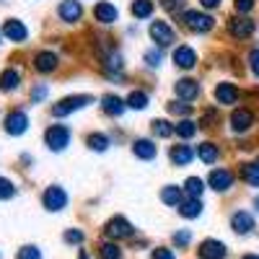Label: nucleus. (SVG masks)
I'll use <instances>...</instances> for the list:
<instances>
[{"label":"nucleus","instance_id":"obj_18","mask_svg":"<svg viewBox=\"0 0 259 259\" xmlns=\"http://www.w3.org/2000/svg\"><path fill=\"white\" fill-rule=\"evenodd\" d=\"M94 16H96L99 24H114V21L119 18V11H117V6L101 0V3H96V8H94Z\"/></svg>","mask_w":259,"mask_h":259},{"label":"nucleus","instance_id":"obj_11","mask_svg":"<svg viewBox=\"0 0 259 259\" xmlns=\"http://www.w3.org/2000/svg\"><path fill=\"white\" fill-rule=\"evenodd\" d=\"M174 94H177L182 101H192V99L200 96V83L192 80V78H179V80L174 83Z\"/></svg>","mask_w":259,"mask_h":259},{"label":"nucleus","instance_id":"obj_39","mask_svg":"<svg viewBox=\"0 0 259 259\" xmlns=\"http://www.w3.org/2000/svg\"><path fill=\"white\" fill-rule=\"evenodd\" d=\"M18 259H41L36 246H21L18 249Z\"/></svg>","mask_w":259,"mask_h":259},{"label":"nucleus","instance_id":"obj_42","mask_svg":"<svg viewBox=\"0 0 259 259\" xmlns=\"http://www.w3.org/2000/svg\"><path fill=\"white\" fill-rule=\"evenodd\" d=\"M45 96H47V85L45 83H36L34 89H31V104H39Z\"/></svg>","mask_w":259,"mask_h":259},{"label":"nucleus","instance_id":"obj_34","mask_svg":"<svg viewBox=\"0 0 259 259\" xmlns=\"http://www.w3.org/2000/svg\"><path fill=\"white\" fill-rule=\"evenodd\" d=\"M127 106H130V109H145V106H148V94L145 91H133V94H130L127 96Z\"/></svg>","mask_w":259,"mask_h":259},{"label":"nucleus","instance_id":"obj_14","mask_svg":"<svg viewBox=\"0 0 259 259\" xmlns=\"http://www.w3.org/2000/svg\"><path fill=\"white\" fill-rule=\"evenodd\" d=\"M57 65H60V60H57V55L50 52V50H41V52L34 55V68H36L39 73H52V70H57Z\"/></svg>","mask_w":259,"mask_h":259},{"label":"nucleus","instance_id":"obj_17","mask_svg":"<svg viewBox=\"0 0 259 259\" xmlns=\"http://www.w3.org/2000/svg\"><path fill=\"white\" fill-rule=\"evenodd\" d=\"M231 228L239 233V236H246V233H251V228H254V218L249 212H244V210H236L233 215H231Z\"/></svg>","mask_w":259,"mask_h":259},{"label":"nucleus","instance_id":"obj_6","mask_svg":"<svg viewBox=\"0 0 259 259\" xmlns=\"http://www.w3.org/2000/svg\"><path fill=\"white\" fill-rule=\"evenodd\" d=\"M254 29H256V24L246 16H231L228 18V34L233 39H249L254 34Z\"/></svg>","mask_w":259,"mask_h":259},{"label":"nucleus","instance_id":"obj_46","mask_svg":"<svg viewBox=\"0 0 259 259\" xmlns=\"http://www.w3.org/2000/svg\"><path fill=\"white\" fill-rule=\"evenodd\" d=\"M150 259H177V256H174V251H171V249H163V246H158V249H153Z\"/></svg>","mask_w":259,"mask_h":259},{"label":"nucleus","instance_id":"obj_21","mask_svg":"<svg viewBox=\"0 0 259 259\" xmlns=\"http://www.w3.org/2000/svg\"><path fill=\"white\" fill-rule=\"evenodd\" d=\"M101 109L109 114V117H119V114L127 109V101H122V99L114 96V94H106V96L101 99Z\"/></svg>","mask_w":259,"mask_h":259},{"label":"nucleus","instance_id":"obj_50","mask_svg":"<svg viewBox=\"0 0 259 259\" xmlns=\"http://www.w3.org/2000/svg\"><path fill=\"white\" fill-rule=\"evenodd\" d=\"M80 259H89V256H85V254H80Z\"/></svg>","mask_w":259,"mask_h":259},{"label":"nucleus","instance_id":"obj_25","mask_svg":"<svg viewBox=\"0 0 259 259\" xmlns=\"http://www.w3.org/2000/svg\"><path fill=\"white\" fill-rule=\"evenodd\" d=\"M18 83H21V75H18V70H3L0 73V91L3 94H8V91H16L18 89Z\"/></svg>","mask_w":259,"mask_h":259},{"label":"nucleus","instance_id":"obj_35","mask_svg":"<svg viewBox=\"0 0 259 259\" xmlns=\"http://www.w3.org/2000/svg\"><path fill=\"white\" fill-rule=\"evenodd\" d=\"M99 256H101V259H122V249H119L117 244H101Z\"/></svg>","mask_w":259,"mask_h":259},{"label":"nucleus","instance_id":"obj_44","mask_svg":"<svg viewBox=\"0 0 259 259\" xmlns=\"http://www.w3.org/2000/svg\"><path fill=\"white\" fill-rule=\"evenodd\" d=\"M62 239H65V244H80L83 241V233L80 231H65Z\"/></svg>","mask_w":259,"mask_h":259},{"label":"nucleus","instance_id":"obj_32","mask_svg":"<svg viewBox=\"0 0 259 259\" xmlns=\"http://www.w3.org/2000/svg\"><path fill=\"white\" fill-rule=\"evenodd\" d=\"M85 143H89V148L96 150V153H104V150L109 148V138H106L104 133H91Z\"/></svg>","mask_w":259,"mask_h":259},{"label":"nucleus","instance_id":"obj_5","mask_svg":"<svg viewBox=\"0 0 259 259\" xmlns=\"http://www.w3.org/2000/svg\"><path fill=\"white\" fill-rule=\"evenodd\" d=\"M41 205H45L50 212H60L65 205H68V192H65L62 187H47L45 194H41Z\"/></svg>","mask_w":259,"mask_h":259},{"label":"nucleus","instance_id":"obj_36","mask_svg":"<svg viewBox=\"0 0 259 259\" xmlns=\"http://www.w3.org/2000/svg\"><path fill=\"white\" fill-rule=\"evenodd\" d=\"M168 112L177 114V117H187V114H192V106L184 104V101H171L168 104Z\"/></svg>","mask_w":259,"mask_h":259},{"label":"nucleus","instance_id":"obj_22","mask_svg":"<svg viewBox=\"0 0 259 259\" xmlns=\"http://www.w3.org/2000/svg\"><path fill=\"white\" fill-rule=\"evenodd\" d=\"M168 158H171V163H177V166H187L194 158V148L192 145H174L168 150Z\"/></svg>","mask_w":259,"mask_h":259},{"label":"nucleus","instance_id":"obj_29","mask_svg":"<svg viewBox=\"0 0 259 259\" xmlns=\"http://www.w3.org/2000/svg\"><path fill=\"white\" fill-rule=\"evenodd\" d=\"M101 60H104V68H106V73H112V70H114L117 75L122 73V65H124V62H122V55H119V52H114V50H112V52L101 55Z\"/></svg>","mask_w":259,"mask_h":259},{"label":"nucleus","instance_id":"obj_19","mask_svg":"<svg viewBox=\"0 0 259 259\" xmlns=\"http://www.w3.org/2000/svg\"><path fill=\"white\" fill-rule=\"evenodd\" d=\"M133 153H135L138 158H143V161H150V158H156V156H158V145H156L153 140L140 138V140L133 143Z\"/></svg>","mask_w":259,"mask_h":259},{"label":"nucleus","instance_id":"obj_8","mask_svg":"<svg viewBox=\"0 0 259 259\" xmlns=\"http://www.w3.org/2000/svg\"><path fill=\"white\" fill-rule=\"evenodd\" d=\"M26 127H29V117H26V112L13 109V112L6 114V133H8V135H24V133H26Z\"/></svg>","mask_w":259,"mask_h":259},{"label":"nucleus","instance_id":"obj_40","mask_svg":"<svg viewBox=\"0 0 259 259\" xmlns=\"http://www.w3.org/2000/svg\"><path fill=\"white\" fill-rule=\"evenodd\" d=\"M189 241H192V233H189L187 228H184V231H177V233H174V244H177L179 249H184V246H187Z\"/></svg>","mask_w":259,"mask_h":259},{"label":"nucleus","instance_id":"obj_2","mask_svg":"<svg viewBox=\"0 0 259 259\" xmlns=\"http://www.w3.org/2000/svg\"><path fill=\"white\" fill-rule=\"evenodd\" d=\"M89 104H94V96H89V94L65 96L62 101H57V104L52 106V114H55V117H65V114L78 112V109H83V106H89Z\"/></svg>","mask_w":259,"mask_h":259},{"label":"nucleus","instance_id":"obj_28","mask_svg":"<svg viewBox=\"0 0 259 259\" xmlns=\"http://www.w3.org/2000/svg\"><path fill=\"white\" fill-rule=\"evenodd\" d=\"M135 18H150L153 16V0H133V6H130Z\"/></svg>","mask_w":259,"mask_h":259},{"label":"nucleus","instance_id":"obj_15","mask_svg":"<svg viewBox=\"0 0 259 259\" xmlns=\"http://www.w3.org/2000/svg\"><path fill=\"white\" fill-rule=\"evenodd\" d=\"M3 36L6 39H11V41H26V36H29V29L21 24L18 18H8L6 24H3Z\"/></svg>","mask_w":259,"mask_h":259},{"label":"nucleus","instance_id":"obj_16","mask_svg":"<svg viewBox=\"0 0 259 259\" xmlns=\"http://www.w3.org/2000/svg\"><path fill=\"white\" fill-rule=\"evenodd\" d=\"M254 124V112L249 109H236L231 114V130L233 133H246V130H251Z\"/></svg>","mask_w":259,"mask_h":259},{"label":"nucleus","instance_id":"obj_26","mask_svg":"<svg viewBox=\"0 0 259 259\" xmlns=\"http://www.w3.org/2000/svg\"><path fill=\"white\" fill-rule=\"evenodd\" d=\"M150 130H153L156 138H171L177 133V124H171L168 119H153L150 122Z\"/></svg>","mask_w":259,"mask_h":259},{"label":"nucleus","instance_id":"obj_12","mask_svg":"<svg viewBox=\"0 0 259 259\" xmlns=\"http://www.w3.org/2000/svg\"><path fill=\"white\" fill-rule=\"evenodd\" d=\"M207 184H210L215 192H228V189L233 187V174H231L228 168H215V171H210Z\"/></svg>","mask_w":259,"mask_h":259},{"label":"nucleus","instance_id":"obj_48","mask_svg":"<svg viewBox=\"0 0 259 259\" xmlns=\"http://www.w3.org/2000/svg\"><path fill=\"white\" fill-rule=\"evenodd\" d=\"M241 259H259V254H246V256H241Z\"/></svg>","mask_w":259,"mask_h":259},{"label":"nucleus","instance_id":"obj_1","mask_svg":"<svg viewBox=\"0 0 259 259\" xmlns=\"http://www.w3.org/2000/svg\"><path fill=\"white\" fill-rule=\"evenodd\" d=\"M182 21H184V26L189 31H197V34H207L215 26L212 16L210 13H202V11H184L182 13Z\"/></svg>","mask_w":259,"mask_h":259},{"label":"nucleus","instance_id":"obj_10","mask_svg":"<svg viewBox=\"0 0 259 259\" xmlns=\"http://www.w3.org/2000/svg\"><path fill=\"white\" fill-rule=\"evenodd\" d=\"M171 60H174L177 68H182V70H192L194 65H197V52H194L189 45H182V47H177V50H174Z\"/></svg>","mask_w":259,"mask_h":259},{"label":"nucleus","instance_id":"obj_38","mask_svg":"<svg viewBox=\"0 0 259 259\" xmlns=\"http://www.w3.org/2000/svg\"><path fill=\"white\" fill-rule=\"evenodd\" d=\"M184 3L187 0H161V8L168 13H184Z\"/></svg>","mask_w":259,"mask_h":259},{"label":"nucleus","instance_id":"obj_47","mask_svg":"<svg viewBox=\"0 0 259 259\" xmlns=\"http://www.w3.org/2000/svg\"><path fill=\"white\" fill-rule=\"evenodd\" d=\"M200 6L210 11V8H218V6H221V0H200Z\"/></svg>","mask_w":259,"mask_h":259},{"label":"nucleus","instance_id":"obj_31","mask_svg":"<svg viewBox=\"0 0 259 259\" xmlns=\"http://www.w3.org/2000/svg\"><path fill=\"white\" fill-rule=\"evenodd\" d=\"M202 189H205V184H202L200 177H189V179L184 182V192L189 194V200H200Z\"/></svg>","mask_w":259,"mask_h":259},{"label":"nucleus","instance_id":"obj_13","mask_svg":"<svg viewBox=\"0 0 259 259\" xmlns=\"http://www.w3.org/2000/svg\"><path fill=\"white\" fill-rule=\"evenodd\" d=\"M226 244H221V241H215V239H207V241H202L200 244V249H197V256L200 259H226Z\"/></svg>","mask_w":259,"mask_h":259},{"label":"nucleus","instance_id":"obj_23","mask_svg":"<svg viewBox=\"0 0 259 259\" xmlns=\"http://www.w3.org/2000/svg\"><path fill=\"white\" fill-rule=\"evenodd\" d=\"M161 200H163L168 207H179V205L184 202V192H182L179 187H174V184H166V187L161 189Z\"/></svg>","mask_w":259,"mask_h":259},{"label":"nucleus","instance_id":"obj_4","mask_svg":"<svg viewBox=\"0 0 259 259\" xmlns=\"http://www.w3.org/2000/svg\"><path fill=\"white\" fill-rule=\"evenodd\" d=\"M104 233L109 236V239H130V236L135 233V228H133V223H130L127 218H122V215H114V218H109L106 221V226H104Z\"/></svg>","mask_w":259,"mask_h":259},{"label":"nucleus","instance_id":"obj_43","mask_svg":"<svg viewBox=\"0 0 259 259\" xmlns=\"http://www.w3.org/2000/svg\"><path fill=\"white\" fill-rule=\"evenodd\" d=\"M233 6H236V13L244 16V13H249L254 8V0H233Z\"/></svg>","mask_w":259,"mask_h":259},{"label":"nucleus","instance_id":"obj_3","mask_svg":"<svg viewBox=\"0 0 259 259\" xmlns=\"http://www.w3.org/2000/svg\"><path fill=\"white\" fill-rule=\"evenodd\" d=\"M45 143L50 150H55V153H60V150H65L70 145V130L65 124H52L47 133H45Z\"/></svg>","mask_w":259,"mask_h":259},{"label":"nucleus","instance_id":"obj_9","mask_svg":"<svg viewBox=\"0 0 259 259\" xmlns=\"http://www.w3.org/2000/svg\"><path fill=\"white\" fill-rule=\"evenodd\" d=\"M57 16H60V21H65V24H75V21H80V16H83L80 0H62V3L57 6Z\"/></svg>","mask_w":259,"mask_h":259},{"label":"nucleus","instance_id":"obj_33","mask_svg":"<svg viewBox=\"0 0 259 259\" xmlns=\"http://www.w3.org/2000/svg\"><path fill=\"white\" fill-rule=\"evenodd\" d=\"M197 122H192V119H182V122H177V135L179 138H192V135H197Z\"/></svg>","mask_w":259,"mask_h":259},{"label":"nucleus","instance_id":"obj_7","mask_svg":"<svg viewBox=\"0 0 259 259\" xmlns=\"http://www.w3.org/2000/svg\"><path fill=\"white\" fill-rule=\"evenodd\" d=\"M150 39L156 41L158 47H168V45H174V39H177V31L171 29L166 21H153V24H150Z\"/></svg>","mask_w":259,"mask_h":259},{"label":"nucleus","instance_id":"obj_45","mask_svg":"<svg viewBox=\"0 0 259 259\" xmlns=\"http://www.w3.org/2000/svg\"><path fill=\"white\" fill-rule=\"evenodd\" d=\"M249 65H251V73L259 78V47H254V50L249 52Z\"/></svg>","mask_w":259,"mask_h":259},{"label":"nucleus","instance_id":"obj_27","mask_svg":"<svg viewBox=\"0 0 259 259\" xmlns=\"http://www.w3.org/2000/svg\"><path fill=\"white\" fill-rule=\"evenodd\" d=\"M179 215L182 218H200L202 215V202L200 200H184L179 205Z\"/></svg>","mask_w":259,"mask_h":259},{"label":"nucleus","instance_id":"obj_41","mask_svg":"<svg viewBox=\"0 0 259 259\" xmlns=\"http://www.w3.org/2000/svg\"><path fill=\"white\" fill-rule=\"evenodd\" d=\"M145 62H148V68H158L161 65V50H148L145 52Z\"/></svg>","mask_w":259,"mask_h":259},{"label":"nucleus","instance_id":"obj_20","mask_svg":"<svg viewBox=\"0 0 259 259\" xmlns=\"http://www.w3.org/2000/svg\"><path fill=\"white\" fill-rule=\"evenodd\" d=\"M215 101L218 104H236L239 101V89L233 83H218L215 85Z\"/></svg>","mask_w":259,"mask_h":259},{"label":"nucleus","instance_id":"obj_24","mask_svg":"<svg viewBox=\"0 0 259 259\" xmlns=\"http://www.w3.org/2000/svg\"><path fill=\"white\" fill-rule=\"evenodd\" d=\"M197 156H200V161L202 163H215V161H218V156H221V150H218V145H215V143H200L197 145Z\"/></svg>","mask_w":259,"mask_h":259},{"label":"nucleus","instance_id":"obj_37","mask_svg":"<svg viewBox=\"0 0 259 259\" xmlns=\"http://www.w3.org/2000/svg\"><path fill=\"white\" fill-rule=\"evenodd\" d=\"M13 194H16L13 182H11V179H6V177H0V200H11Z\"/></svg>","mask_w":259,"mask_h":259},{"label":"nucleus","instance_id":"obj_30","mask_svg":"<svg viewBox=\"0 0 259 259\" xmlns=\"http://www.w3.org/2000/svg\"><path fill=\"white\" fill-rule=\"evenodd\" d=\"M241 179L249 187H259V163H244L241 166Z\"/></svg>","mask_w":259,"mask_h":259},{"label":"nucleus","instance_id":"obj_49","mask_svg":"<svg viewBox=\"0 0 259 259\" xmlns=\"http://www.w3.org/2000/svg\"><path fill=\"white\" fill-rule=\"evenodd\" d=\"M254 207H256V212H259V194H256V197H254Z\"/></svg>","mask_w":259,"mask_h":259}]
</instances>
